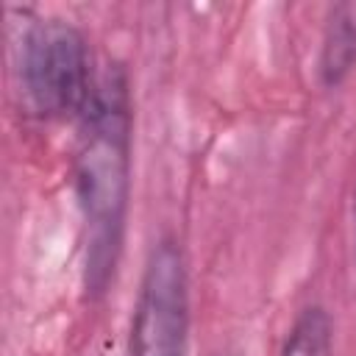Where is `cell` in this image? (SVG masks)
Here are the masks:
<instances>
[{
  "instance_id": "2",
  "label": "cell",
  "mask_w": 356,
  "mask_h": 356,
  "mask_svg": "<svg viewBox=\"0 0 356 356\" xmlns=\"http://www.w3.org/2000/svg\"><path fill=\"white\" fill-rule=\"evenodd\" d=\"M19 81L25 103L36 117H81L95 86L81 31L61 19L36 22L22 39Z\"/></svg>"
},
{
  "instance_id": "5",
  "label": "cell",
  "mask_w": 356,
  "mask_h": 356,
  "mask_svg": "<svg viewBox=\"0 0 356 356\" xmlns=\"http://www.w3.org/2000/svg\"><path fill=\"white\" fill-rule=\"evenodd\" d=\"M281 356H334V328L323 306H306L295 317Z\"/></svg>"
},
{
  "instance_id": "1",
  "label": "cell",
  "mask_w": 356,
  "mask_h": 356,
  "mask_svg": "<svg viewBox=\"0 0 356 356\" xmlns=\"http://www.w3.org/2000/svg\"><path fill=\"white\" fill-rule=\"evenodd\" d=\"M131 186V97L128 78L114 64L92 86L81 114L75 192L83 214V284L100 298L117 270Z\"/></svg>"
},
{
  "instance_id": "3",
  "label": "cell",
  "mask_w": 356,
  "mask_h": 356,
  "mask_svg": "<svg viewBox=\"0 0 356 356\" xmlns=\"http://www.w3.org/2000/svg\"><path fill=\"white\" fill-rule=\"evenodd\" d=\"M189 286L184 256L175 242H159L150 250L139 284L131 356H186Z\"/></svg>"
},
{
  "instance_id": "4",
  "label": "cell",
  "mask_w": 356,
  "mask_h": 356,
  "mask_svg": "<svg viewBox=\"0 0 356 356\" xmlns=\"http://www.w3.org/2000/svg\"><path fill=\"white\" fill-rule=\"evenodd\" d=\"M356 64V3L334 6L325 28L320 72L328 86H337Z\"/></svg>"
}]
</instances>
